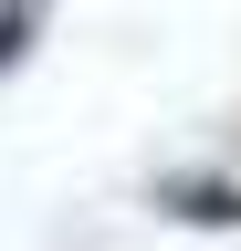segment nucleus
<instances>
[{
    "label": "nucleus",
    "mask_w": 241,
    "mask_h": 251,
    "mask_svg": "<svg viewBox=\"0 0 241 251\" xmlns=\"http://www.w3.org/2000/svg\"><path fill=\"white\" fill-rule=\"evenodd\" d=\"M32 21H42V0H11V11H0V63L32 52Z\"/></svg>",
    "instance_id": "nucleus-2"
},
{
    "label": "nucleus",
    "mask_w": 241,
    "mask_h": 251,
    "mask_svg": "<svg viewBox=\"0 0 241 251\" xmlns=\"http://www.w3.org/2000/svg\"><path fill=\"white\" fill-rule=\"evenodd\" d=\"M158 209L189 220V230H241V188H231V178H168Z\"/></svg>",
    "instance_id": "nucleus-1"
}]
</instances>
